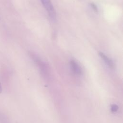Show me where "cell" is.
<instances>
[{
	"instance_id": "cell-1",
	"label": "cell",
	"mask_w": 123,
	"mask_h": 123,
	"mask_svg": "<svg viewBox=\"0 0 123 123\" xmlns=\"http://www.w3.org/2000/svg\"><path fill=\"white\" fill-rule=\"evenodd\" d=\"M44 7L47 11L49 17L54 20L56 18V13L53 8V7L50 0H40Z\"/></svg>"
},
{
	"instance_id": "cell-2",
	"label": "cell",
	"mask_w": 123,
	"mask_h": 123,
	"mask_svg": "<svg viewBox=\"0 0 123 123\" xmlns=\"http://www.w3.org/2000/svg\"><path fill=\"white\" fill-rule=\"evenodd\" d=\"M70 65L71 67V69L72 71L76 74L80 75L82 73V71L78 65V64L74 61V60H71L70 62Z\"/></svg>"
},
{
	"instance_id": "cell-3",
	"label": "cell",
	"mask_w": 123,
	"mask_h": 123,
	"mask_svg": "<svg viewBox=\"0 0 123 123\" xmlns=\"http://www.w3.org/2000/svg\"><path fill=\"white\" fill-rule=\"evenodd\" d=\"M98 54L99 56L102 58V59L105 62L106 64L109 67H110L111 68H113L114 67V63L111 60L107 57L104 54H103L101 52H99Z\"/></svg>"
},
{
	"instance_id": "cell-4",
	"label": "cell",
	"mask_w": 123,
	"mask_h": 123,
	"mask_svg": "<svg viewBox=\"0 0 123 123\" xmlns=\"http://www.w3.org/2000/svg\"><path fill=\"white\" fill-rule=\"evenodd\" d=\"M118 109V107L116 105H112L111 107V110L113 112H115Z\"/></svg>"
},
{
	"instance_id": "cell-5",
	"label": "cell",
	"mask_w": 123,
	"mask_h": 123,
	"mask_svg": "<svg viewBox=\"0 0 123 123\" xmlns=\"http://www.w3.org/2000/svg\"><path fill=\"white\" fill-rule=\"evenodd\" d=\"M91 6L92 7V8L93 9L94 11H95V12H98V8L97 7V6L93 3H91L90 4Z\"/></svg>"
},
{
	"instance_id": "cell-6",
	"label": "cell",
	"mask_w": 123,
	"mask_h": 123,
	"mask_svg": "<svg viewBox=\"0 0 123 123\" xmlns=\"http://www.w3.org/2000/svg\"><path fill=\"white\" fill-rule=\"evenodd\" d=\"M2 92V87H1V84L0 83V93H1Z\"/></svg>"
}]
</instances>
